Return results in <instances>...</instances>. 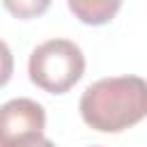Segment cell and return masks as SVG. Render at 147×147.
<instances>
[{
  "label": "cell",
  "mask_w": 147,
  "mask_h": 147,
  "mask_svg": "<svg viewBox=\"0 0 147 147\" xmlns=\"http://www.w3.org/2000/svg\"><path fill=\"white\" fill-rule=\"evenodd\" d=\"M83 122L101 133H119L147 115V85L140 76H113L92 83L78 103Z\"/></svg>",
  "instance_id": "cell-1"
},
{
  "label": "cell",
  "mask_w": 147,
  "mask_h": 147,
  "mask_svg": "<svg viewBox=\"0 0 147 147\" xmlns=\"http://www.w3.org/2000/svg\"><path fill=\"white\" fill-rule=\"evenodd\" d=\"M30 80L48 94L69 92L85 74V55L69 39H48L30 53Z\"/></svg>",
  "instance_id": "cell-2"
},
{
  "label": "cell",
  "mask_w": 147,
  "mask_h": 147,
  "mask_svg": "<svg viewBox=\"0 0 147 147\" xmlns=\"http://www.w3.org/2000/svg\"><path fill=\"white\" fill-rule=\"evenodd\" d=\"M46 110L34 99H11L0 106V147H18L44 136Z\"/></svg>",
  "instance_id": "cell-3"
},
{
  "label": "cell",
  "mask_w": 147,
  "mask_h": 147,
  "mask_svg": "<svg viewBox=\"0 0 147 147\" xmlns=\"http://www.w3.org/2000/svg\"><path fill=\"white\" fill-rule=\"evenodd\" d=\"M71 14L85 25H106L115 18L122 0H67Z\"/></svg>",
  "instance_id": "cell-4"
},
{
  "label": "cell",
  "mask_w": 147,
  "mask_h": 147,
  "mask_svg": "<svg viewBox=\"0 0 147 147\" xmlns=\"http://www.w3.org/2000/svg\"><path fill=\"white\" fill-rule=\"evenodd\" d=\"M0 2L11 16L23 18V21L37 18L51 7V0H0Z\"/></svg>",
  "instance_id": "cell-5"
},
{
  "label": "cell",
  "mask_w": 147,
  "mask_h": 147,
  "mask_svg": "<svg viewBox=\"0 0 147 147\" xmlns=\"http://www.w3.org/2000/svg\"><path fill=\"white\" fill-rule=\"evenodd\" d=\"M11 74H14V55H11L9 46L0 39V87H5L9 83Z\"/></svg>",
  "instance_id": "cell-6"
},
{
  "label": "cell",
  "mask_w": 147,
  "mask_h": 147,
  "mask_svg": "<svg viewBox=\"0 0 147 147\" xmlns=\"http://www.w3.org/2000/svg\"><path fill=\"white\" fill-rule=\"evenodd\" d=\"M18 147H55V142L44 138V136H39V138H32V140H28V142H23Z\"/></svg>",
  "instance_id": "cell-7"
}]
</instances>
